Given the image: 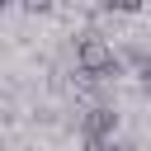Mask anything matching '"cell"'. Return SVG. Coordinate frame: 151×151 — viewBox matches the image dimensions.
Here are the masks:
<instances>
[{"mask_svg": "<svg viewBox=\"0 0 151 151\" xmlns=\"http://www.w3.org/2000/svg\"><path fill=\"white\" fill-rule=\"evenodd\" d=\"M76 71L90 80V85H109V80H118L123 76V61H118V52H113V42L104 38V33H80L76 38Z\"/></svg>", "mask_w": 151, "mask_h": 151, "instance_id": "6da1fadb", "label": "cell"}, {"mask_svg": "<svg viewBox=\"0 0 151 151\" xmlns=\"http://www.w3.org/2000/svg\"><path fill=\"white\" fill-rule=\"evenodd\" d=\"M118 61H127V66H132V76H146V42H127Z\"/></svg>", "mask_w": 151, "mask_h": 151, "instance_id": "3957f363", "label": "cell"}, {"mask_svg": "<svg viewBox=\"0 0 151 151\" xmlns=\"http://www.w3.org/2000/svg\"><path fill=\"white\" fill-rule=\"evenodd\" d=\"M118 127H123V113L113 104H90L85 118H80V137L85 142H109V137H118Z\"/></svg>", "mask_w": 151, "mask_h": 151, "instance_id": "7a4b0ae2", "label": "cell"}, {"mask_svg": "<svg viewBox=\"0 0 151 151\" xmlns=\"http://www.w3.org/2000/svg\"><path fill=\"white\" fill-rule=\"evenodd\" d=\"M5 5H14V0H0V9H5Z\"/></svg>", "mask_w": 151, "mask_h": 151, "instance_id": "8992f818", "label": "cell"}, {"mask_svg": "<svg viewBox=\"0 0 151 151\" xmlns=\"http://www.w3.org/2000/svg\"><path fill=\"white\" fill-rule=\"evenodd\" d=\"M104 14H142V0H99Z\"/></svg>", "mask_w": 151, "mask_h": 151, "instance_id": "277c9868", "label": "cell"}, {"mask_svg": "<svg viewBox=\"0 0 151 151\" xmlns=\"http://www.w3.org/2000/svg\"><path fill=\"white\" fill-rule=\"evenodd\" d=\"M19 5H24V9H28V14H42V9H47V5H52V0H19Z\"/></svg>", "mask_w": 151, "mask_h": 151, "instance_id": "5b68a950", "label": "cell"}]
</instances>
